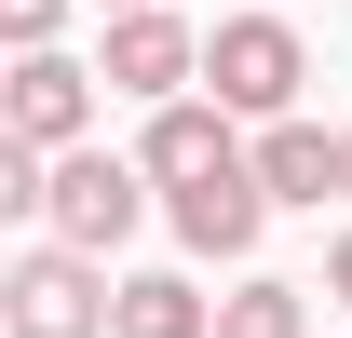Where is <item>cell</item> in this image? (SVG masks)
Listing matches in <instances>:
<instances>
[{
	"label": "cell",
	"mask_w": 352,
	"mask_h": 338,
	"mask_svg": "<svg viewBox=\"0 0 352 338\" xmlns=\"http://www.w3.org/2000/svg\"><path fill=\"white\" fill-rule=\"evenodd\" d=\"M298 82H311V41L285 14H217V27H204V95H217L230 122H285Z\"/></svg>",
	"instance_id": "obj_1"
},
{
	"label": "cell",
	"mask_w": 352,
	"mask_h": 338,
	"mask_svg": "<svg viewBox=\"0 0 352 338\" xmlns=\"http://www.w3.org/2000/svg\"><path fill=\"white\" fill-rule=\"evenodd\" d=\"M109 338H217V297L190 284V271H122V297H109Z\"/></svg>",
	"instance_id": "obj_9"
},
{
	"label": "cell",
	"mask_w": 352,
	"mask_h": 338,
	"mask_svg": "<svg viewBox=\"0 0 352 338\" xmlns=\"http://www.w3.org/2000/svg\"><path fill=\"white\" fill-rule=\"evenodd\" d=\"M135 216H149V163H109V149H54V190H41V230L54 244H135Z\"/></svg>",
	"instance_id": "obj_3"
},
{
	"label": "cell",
	"mask_w": 352,
	"mask_h": 338,
	"mask_svg": "<svg viewBox=\"0 0 352 338\" xmlns=\"http://www.w3.org/2000/svg\"><path fill=\"white\" fill-rule=\"evenodd\" d=\"M217 338H311V284H285V271H244V284L217 297Z\"/></svg>",
	"instance_id": "obj_10"
},
{
	"label": "cell",
	"mask_w": 352,
	"mask_h": 338,
	"mask_svg": "<svg viewBox=\"0 0 352 338\" xmlns=\"http://www.w3.org/2000/svg\"><path fill=\"white\" fill-rule=\"evenodd\" d=\"M95 82H109V68H82V54L28 41V54H14V82H0V135H28V149H82Z\"/></svg>",
	"instance_id": "obj_5"
},
{
	"label": "cell",
	"mask_w": 352,
	"mask_h": 338,
	"mask_svg": "<svg viewBox=\"0 0 352 338\" xmlns=\"http://www.w3.org/2000/svg\"><path fill=\"white\" fill-rule=\"evenodd\" d=\"M135 163H149V190H190V176L244 163V122H230L217 95H163V109H149V135H135Z\"/></svg>",
	"instance_id": "obj_7"
},
{
	"label": "cell",
	"mask_w": 352,
	"mask_h": 338,
	"mask_svg": "<svg viewBox=\"0 0 352 338\" xmlns=\"http://www.w3.org/2000/svg\"><path fill=\"white\" fill-rule=\"evenodd\" d=\"M339 135H352V122H339Z\"/></svg>",
	"instance_id": "obj_14"
},
{
	"label": "cell",
	"mask_w": 352,
	"mask_h": 338,
	"mask_svg": "<svg viewBox=\"0 0 352 338\" xmlns=\"http://www.w3.org/2000/svg\"><path fill=\"white\" fill-rule=\"evenodd\" d=\"M163 216H176V244L190 257H258V230H271V190H258V149L244 163H217V176H190V190H163Z\"/></svg>",
	"instance_id": "obj_6"
},
{
	"label": "cell",
	"mask_w": 352,
	"mask_h": 338,
	"mask_svg": "<svg viewBox=\"0 0 352 338\" xmlns=\"http://www.w3.org/2000/svg\"><path fill=\"white\" fill-rule=\"evenodd\" d=\"M95 14H135V0H95Z\"/></svg>",
	"instance_id": "obj_13"
},
{
	"label": "cell",
	"mask_w": 352,
	"mask_h": 338,
	"mask_svg": "<svg viewBox=\"0 0 352 338\" xmlns=\"http://www.w3.org/2000/svg\"><path fill=\"white\" fill-rule=\"evenodd\" d=\"M109 297H122L109 257H82V244L41 230V244L0 271V325H14V338H109Z\"/></svg>",
	"instance_id": "obj_2"
},
{
	"label": "cell",
	"mask_w": 352,
	"mask_h": 338,
	"mask_svg": "<svg viewBox=\"0 0 352 338\" xmlns=\"http://www.w3.org/2000/svg\"><path fill=\"white\" fill-rule=\"evenodd\" d=\"M109 95H135V109H163V95H204V27L190 14H163V0H135V14H109Z\"/></svg>",
	"instance_id": "obj_4"
},
{
	"label": "cell",
	"mask_w": 352,
	"mask_h": 338,
	"mask_svg": "<svg viewBox=\"0 0 352 338\" xmlns=\"http://www.w3.org/2000/svg\"><path fill=\"white\" fill-rule=\"evenodd\" d=\"M0 27H14V54H28V41H54V27H68V0H0Z\"/></svg>",
	"instance_id": "obj_11"
},
{
	"label": "cell",
	"mask_w": 352,
	"mask_h": 338,
	"mask_svg": "<svg viewBox=\"0 0 352 338\" xmlns=\"http://www.w3.org/2000/svg\"><path fill=\"white\" fill-rule=\"evenodd\" d=\"M258 190L271 203H352V135H325V122H298V109H285V122H258Z\"/></svg>",
	"instance_id": "obj_8"
},
{
	"label": "cell",
	"mask_w": 352,
	"mask_h": 338,
	"mask_svg": "<svg viewBox=\"0 0 352 338\" xmlns=\"http://www.w3.org/2000/svg\"><path fill=\"white\" fill-rule=\"evenodd\" d=\"M325 297H352V230H339V244H325Z\"/></svg>",
	"instance_id": "obj_12"
}]
</instances>
